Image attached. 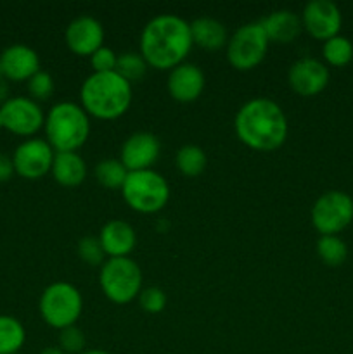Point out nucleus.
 I'll use <instances>...</instances> for the list:
<instances>
[{
	"label": "nucleus",
	"mask_w": 353,
	"mask_h": 354,
	"mask_svg": "<svg viewBox=\"0 0 353 354\" xmlns=\"http://www.w3.org/2000/svg\"><path fill=\"white\" fill-rule=\"evenodd\" d=\"M45 140L55 152H76L90 135V116L76 102H57L45 114Z\"/></svg>",
	"instance_id": "obj_4"
},
{
	"label": "nucleus",
	"mask_w": 353,
	"mask_h": 354,
	"mask_svg": "<svg viewBox=\"0 0 353 354\" xmlns=\"http://www.w3.org/2000/svg\"><path fill=\"white\" fill-rule=\"evenodd\" d=\"M132 99V83L116 71L92 73L80 88V106L97 120H118L130 109Z\"/></svg>",
	"instance_id": "obj_3"
},
{
	"label": "nucleus",
	"mask_w": 353,
	"mask_h": 354,
	"mask_svg": "<svg viewBox=\"0 0 353 354\" xmlns=\"http://www.w3.org/2000/svg\"><path fill=\"white\" fill-rule=\"evenodd\" d=\"M14 173H16V171H14L12 158L0 152V183L9 182V180L12 178Z\"/></svg>",
	"instance_id": "obj_33"
},
{
	"label": "nucleus",
	"mask_w": 353,
	"mask_h": 354,
	"mask_svg": "<svg viewBox=\"0 0 353 354\" xmlns=\"http://www.w3.org/2000/svg\"><path fill=\"white\" fill-rule=\"evenodd\" d=\"M40 354H66L59 346H47L40 351Z\"/></svg>",
	"instance_id": "obj_35"
},
{
	"label": "nucleus",
	"mask_w": 353,
	"mask_h": 354,
	"mask_svg": "<svg viewBox=\"0 0 353 354\" xmlns=\"http://www.w3.org/2000/svg\"><path fill=\"white\" fill-rule=\"evenodd\" d=\"M329 69L322 61L301 57L287 69V83L291 90L301 97H315L329 85Z\"/></svg>",
	"instance_id": "obj_13"
},
{
	"label": "nucleus",
	"mask_w": 353,
	"mask_h": 354,
	"mask_svg": "<svg viewBox=\"0 0 353 354\" xmlns=\"http://www.w3.org/2000/svg\"><path fill=\"white\" fill-rule=\"evenodd\" d=\"M9 82L6 76H0V106L9 99Z\"/></svg>",
	"instance_id": "obj_34"
},
{
	"label": "nucleus",
	"mask_w": 353,
	"mask_h": 354,
	"mask_svg": "<svg viewBox=\"0 0 353 354\" xmlns=\"http://www.w3.org/2000/svg\"><path fill=\"white\" fill-rule=\"evenodd\" d=\"M341 23V10L331 0H311L305 6L301 14L303 30L311 38L320 41H327L329 38L339 35Z\"/></svg>",
	"instance_id": "obj_12"
},
{
	"label": "nucleus",
	"mask_w": 353,
	"mask_h": 354,
	"mask_svg": "<svg viewBox=\"0 0 353 354\" xmlns=\"http://www.w3.org/2000/svg\"><path fill=\"white\" fill-rule=\"evenodd\" d=\"M38 311H40L42 320L55 330L73 327L82 317V292L69 282L51 283L42 292Z\"/></svg>",
	"instance_id": "obj_6"
},
{
	"label": "nucleus",
	"mask_w": 353,
	"mask_h": 354,
	"mask_svg": "<svg viewBox=\"0 0 353 354\" xmlns=\"http://www.w3.org/2000/svg\"><path fill=\"white\" fill-rule=\"evenodd\" d=\"M104 26L93 16L83 14L75 17L64 31V40L69 50L82 57H90L104 45Z\"/></svg>",
	"instance_id": "obj_15"
},
{
	"label": "nucleus",
	"mask_w": 353,
	"mask_h": 354,
	"mask_svg": "<svg viewBox=\"0 0 353 354\" xmlns=\"http://www.w3.org/2000/svg\"><path fill=\"white\" fill-rule=\"evenodd\" d=\"M120 190L125 203L141 214L159 213L170 201L168 182L154 169L130 171Z\"/></svg>",
	"instance_id": "obj_5"
},
{
	"label": "nucleus",
	"mask_w": 353,
	"mask_h": 354,
	"mask_svg": "<svg viewBox=\"0 0 353 354\" xmlns=\"http://www.w3.org/2000/svg\"><path fill=\"white\" fill-rule=\"evenodd\" d=\"M76 252H78L80 259L90 266H102L106 263V252L100 245L99 237H93V235H85L80 239Z\"/></svg>",
	"instance_id": "obj_28"
},
{
	"label": "nucleus",
	"mask_w": 353,
	"mask_h": 354,
	"mask_svg": "<svg viewBox=\"0 0 353 354\" xmlns=\"http://www.w3.org/2000/svg\"><path fill=\"white\" fill-rule=\"evenodd\" d=\"M99 241L109 258H130L137 245V234L128 221L111 220L100 228Z\"/></svg>",
	"instance_id": "obj_18"
},
{
	"label": "nucleus",
	"mask_w": 353,
	"mask_h": 354,
	"mask_svg": "<svg viewBox=\"0 0 353 354\" xmlns=\"http://www.w3.org/2000/svg\"><path fill=\"white\" fill-rule=\"evenodd\" d=\"M234 130L246 147L258 152H273L286 142L289 123L275 100L255 97L239 107Z\"/></svg>",
	"instance_id": "obj_1"
},
{
	"label": "nucleus",
	"mask_w": 353,
	"mask_h": 354,
	"mask_svg": "<svg viewBox=\"0 0 353 354\" xmlns=\"http://www.w3.org/2000/svg\"><path fill=\"white\" fill-rule=\"evenodd\" d=\"M147 68V62L144 61L141 52H123V54L118 55L116 73L120 76H123L132 85L135 82H138V80L144 78Z\"/></svg>",
	"instance_id": "obj_27"
},
{
	"label": "nucleus",
	"mask_w": 353,
	"mask_h": 354,
	"mask_svg": "<svg viewBox=\"0 0 353 354\" xmlns=\"http://www.w3.org/2000/svg\"><path fill=\"white\" fill-rule=\"evenodd\" d=\"M90 66H92V73H111L116 71L118 64V54L109 47H100L99 50L93 52L90 55Z\"/></svg>",
	"instance_id": "obj_32"
},
{
	"label": "nucleus",
	"mask_w": 353,
	"mask_h": 354,
	"mask_svg": "<svg viewBox=\"0 0 353 354\" xmlns=\"http://www.w3.org/2000/svg\"><path fill=\"white\" fill-rule=\"evenodd\" d=\"M353 221V199L341 190L324 192L311 206V225L320 235H338Z\"/></svg>",
	"instance_id": "obj_9"
},
{
	"label": "nucleus",
	"mask_w": 353,
	"mask_h": 354,
	"mask_svg": "<svg viewBox=\"0 0 353 354\" xmlns=\"http://www.w3.org/2000/svg\"><path fill=\"white\" fill-rule=\"evenodd\" d=\"M28 93L33 100H47L54 93V78L47 71H38L26 82Z\"/></svg>",
	"instance_id": "obj_29"
},
{
	"label": "nucleus",
	"mask_w": 353,
	"mask_h": 354,
	"mask_svg": "<svg viewBox=\"0 0 353 354\" xmlns=\"http://www.w3.org/2000/svg\"><path fill=\"white\" fill-rule=\"evenodd\" d=\"M51 173L59 185L73 189L85 182L87 162L78 152H55Z\"/></svg>",
	"instance_id": "obj_20"
},
{
	"label": "nucleus",
	"mask_w": 353,
	"mask_h": 354,
	"mask_svg": "<svg viewBox=\"0 0 353 354\" xmlns=\"http://www.w3.org/2000/svg\"><path fill=\"white\" fill-rule=\"evenodd\" d=\"M0 66L7 82H28L40 71V57L35 48L24 44H14L2 50Z\"/></svg>",
	"instance_id": "obj_17"
},
{
	"label": "nucleus",
	"mask_w": 353,
	"mask_h": 354,
	"mask_svg": "<svg viewBox=\"0 0 353 354\" xmlns=\"http://www.w3.org/2000/svg\"><path fill=\"white\" fill-rule=\"evenodd\" d=\"M138 304L145 313L158 315L166 308V294L156 286L145 287L138 294Z\"/></svg>",
	"instance_id": "obj_31"
},
{
	"label": "nucleus",
	"mask_w": 353,
	"mask_h": 354,
	"mask_svg": "<svg viewBox=\"0 0 353 354\" xmlns=\"http://www.w3.org/2000/svg\"><path fill=\"white\" fill-rule=\"evenodd\" d=\"M82 354H111V353L104 351V349H85Z\"/></svg>",
	"instance_id": "obj_36"
},
{
	"label": "nucleus",
	"mask_w": 353,
	"mask_h": 354,
	"mask_svg": "<svg viewBox=\"0 0 353 354\" xmlns=\"http://www.w3.org/2000/svg\"><path fill=\"white\" fill-rule=\"evenodd\" d=\"M322 55L327 64L334 66V68H343V66L350 64L353 59V44L346 37L336 35V37L329 38L322 45Z\"/></svg>",
	"instance_id": "obj_24"
},
{
	"label": "nucleus",
	"mask_w": 353,
	"mask_h": 354,
	"mask_svg": "<svg viewBox=\"0 0 353 354\" xmlns=\"http://www.w3.org/2000/svg\"><path fill=\"white\" fill-rule=\"evenodd\" d=\"M206 85V78L199 66L192 62H182L170 71L166 86L173 100L182 104L194 102L201 97Z\"/></svg>",
	"instance_id": "obj_16"
},
{
	"label": "nucleus",
	"mask_w": 353,
	"mask_h": 354,
	"mask_svg": "<svg viewBox=\"0 0 353 354\" xmlns=\"http://www.w3.org/2000/svg\"><path fill=\"white\" fill-rule=\"evenodd\" d=\"M159 152H161V142L154 133L137 131L132 133L121 145L120 161L128 173L152 169V165L158 161Z\"/></svg>",
	"instance_id": "obj_14"
},
{
	"label": "nucleus",
	"mask_w": 353,
	"mask_h": 354,
	"mask_svg": "<svg viewBox=\"0 0 353 354\" xmlns=\"http://www.w3.org/2000/svg\"><path fill=\"white\" fill-rule=\"evenodd\" d=\"M102 294L114 304H128L142 290V270L132 258H109L99 273Z\"/></svg>",
	"instance_id": "obj_7"
},
{
	"label": "nucleus",
	"mask_w": 353,
	"mask_h": 354,
	"mask_svg": "<svg viewBox=\"0 0 353 354\" xmlns=\"http://www.w3.org/2000/svg\"><path fill=\"white\" fill-rule=\"evenodd\" d=\"M26 342L24 325L10 315H0V354H17Z\"/></svg>",
	"instance_id": "obj_22"
},
{
	"label": "nucleus",
	"mask_w": 353,
	"mask_h": 354,
	"mask_svg": "<svg viewBox=\"0 0 353 354\" xmlns=\"http://www.w3.org/2000/svg\"><path fill=\"white\" fill-rule=\"evenodd\" d=\"M190 35H192L194 45L206 50H218L227 47L228 35L227 28L215 17H197L190 23Z\"/></svg>",
	"instance_id": "obj_21"
},
{
	"label": "nucleus",
	"mask_w": 353,
	"mask_h": 354,
	"mask_svg": "<svg viewBox=\"0 0 353 354\" xmlns=\"http://www.w3.org/2000/svg\"><path fill=\"white\" fill-rule=\"evenodd\" d=\"M17 354H21V353H17Z\"/></svg>",
	"instance_id": "obj_38"
},
{
	"label": "nucleus",
	"mask_w": 353,
	"mask_h": 354,
	"mask_svg": "<svg viewBox=\"0 0 353 354\" xmlns=\"http://www.w3.org/2000/svg\"><path fill=\"white\" fill-rule=\"evenodd\" d=\"M3 128V118H2V113H0V130Z\"/></svg>",
	"instance_id": "obj_37"
},
{
	"label": "nucleus",
	"mask_w": 353,
	"mask_h": 354,
	"mask_svg": "<svg viewBox=\"0 0 353 354\" xmlns=\"http://www.w3.org/2000/svg\"><path fill=\"white\" fill-rule=\"evenodd\" d=\"M270 40L262 23H246L232 33L227 41V61L237 71H251L263 62Z\"/></svg>",
	"instance_id": "obj_8"
},
{
	"label": "nucleus",
	"mask_w": 353,
	"mask_h": 354,
	"mask_svg": "<svg viewBox=\"0 0 353 354\" xmlns=\"http://www.w3.org/2000/svg\"><path fill=\"white\" fill-rule=\"evenodd\" d=\"M87 339L76 325L59 330V348L66 354H82L85 351Z\"/></svg>",
	"instance_id": "obj_30"
},
{
	"label": "nucleus",
	"mask_w": 353,
	"mask_h": 354,
	"mask_svg": "<svg viewBox=\"0 0 353 354\" xmlns=\"http://www.w3.org/2000/svg\"><path fill=\"white\" fill-rule=\"evenodd\" d=\"M206 152L199 147V145L187 144L179 149L175 156V165L182 175L189 176H199L201 173L206 169Z\"/></svg>",
	"instance_id": "obj_23"
},
{
	"label": "nucleus",
	"mask_w": 353,
	"mask_h": 354,
	"mask_svg": "<svg viewBox=\"0 0 353 354\" xmlns=\"http://www.w3.org/2000/svg\"><path fill=\"white\" fill-rule=\"evenodd\" d=\"M127 168L121 165L120 159H102L96 166V178L106 189H121L127 180Z\"/></svg>",
	"instance_id": "obj_26"
},
{
	"label": "nucleus",
	"mask_w": 353,
	"mask_h": 354,
	"mask_svg": "<svg viewBox=\"0 0 353 354\" xmlns=\"http://www.w3.org/2000/svg\"><path fill=\"white\" fill-rule=\"evenodd\" d=\"M317 254L327 266H341L348 256V248L338 235H320L317 241Z\"/></svg>",
	"instance_id": "obj_25"
},
{
	"label": "nucleus",
	"mask_w": 353,
	"mask_h": 354,
	"mask_svg": "<svg viewBox=\"0 0 353 354\" xmlns=\"http://www.w3.org/2000/svg\"><path fill=\"white\" fill-rule=\"evenodd\" d=\"M3 128L17 137L33 138L44 128L45 114L37 100L24 95L9 97L0 106Z\"/></svg>",
	"instance_id": "obj_10"
},
{
	"label": "nucleus",
	"mask_w": 353,
	"mask_h": 354,
	"mask_svg": "<svg viewBox=\"0 0 353 354\" xmlns=\"http://www.w3.org/2000/svg\"><path fill=\"white\" fill-rule=\"evenodd\" d=\"M55 151L45 138H26L12 154L14 171L24 180H40L51 173Z\"/></svg>",
	"instance_id": "obj_11"
},
{
	"label": "nucleus",
	"mask_w": 353,
	"mask_h": 354,
	"mask_svg": "<svg viewBox=\"0 0 353 354\" xmlns=\"http://www.w3.org/2000/svg\"><path fill=\"white\" fill-rule=\"evenodd\" d=\"M194 47L190 24L176 14L152 17L141 33V55L149 68L172 71L185 62Z\"/></svg>",
	"instance_id": "obj_2"
},
{
	"label": "nucleus",
	"mask_w": 353,
	"mask_h": 354,
	"mask_svg": "<svg viewBox=\"0 0 353 354\" xmlns=\"http://www.w3.org/2000/svg\"><path fill=\"white\" fill-rule=\"evenodd\" d=\"M260 23H262L269 40L275 41V44H291L300 37L301 30H303L301 17L287 9L273 10Z\"/></svg>",
	"instance_id": "obj_19"
}]
</instances>
